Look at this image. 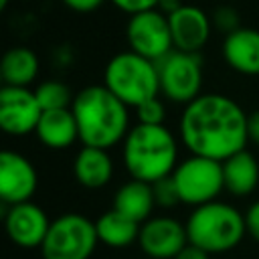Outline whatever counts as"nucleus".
Returning <instances> with one entry per match:
<instances>
[{
    "label": "nucleus",
    "mask_w": 259,
    "mask_h": 259,
    "mask_svg": "<svg viewBox=\"0 0 259 259\" xmlns=\"http://www.w3.org/2000/svg\"><path fill=\"white\" fill-rule=\"evenodd\" d=\"M40 69L38 57L28 47H12L4 53L0 63V77L4 85L30 87Z\"/></svg>",
    "instance_id": "obj_20"
},
{
    "label": "nucleus",
    "mask_w": 259,
    "mask_h": 259,
    "mask_svg": "<svg viewBox=\"0 0 259 259\" xmlns=\"http://www.w3.org/2000/svg\"><path fill=\"white\" fill-rule=\"evenodd\" d=\"M223 59L233 71L247 77H257L259 75V30L241 26L225 34Z\"/></svg>",
    "instance_id": "obj_15"
},
{
    "label": "nucleus",
    "mask_w": 259,
    "mask_h": 259,
    "mask_svg": "<svg viewBox=\"0 0 259 259\" xmlns=\"http://www.w3.org/2000/svg\"><path fill=\"white\" fill-rule=\"evenodd\" d=\"M83 146L109 150L123 144L130 127V107L103 83L83 87L71 105Z\"/></svg>",
    "instance_id": "obj_2"
},
{
    "label": "nucleus",
    "mask_w": 259,
    "mask_h": 259,
    "mask_svg": "<svg viewBox=\"0 0 259 259\" xmlns=\"http://www.w3.org/2000/svg\"><path fill=\"white\" fill-rule=\"evenodd\" d=\"M99 237L95 223L79 212H65L51 221L40 245L42 259H89Z\"/></svg>",
    "instance_id": "obj_6"
},
{
    "label": "nucleus",
    "mask_w": 259,
    "mask_h": 259,
    "mask_svg": "<svg viewBox=\"0 0 259 259\" xmlns=\"http://www.w3.org/2000/svg\"><path fill=\"white\" fill-rule=\"evenodd\" d=\"M73 174L81 186L99 190L113 178V160L107 150L83 146L73 160Z\"/></svg>",
    "instance_id": "obj_16"
},
{
    "label": "nucleus",
    "mask_w": 259,
    "mask_h": 259,
    "mask_svg": "<svg viewBox=\"0 0 259 259\" xmlns=\"http://www.w3.org/2000/svg\"><path fill=\"white\" fill-rule=\"evenodd\" d=\"M172 180L178 188L182 204L192 208L217 200L225 188L223 162L210 160L204 156H188L172 172Z\"/></svg>",
    "instance_id": "obj_7"
},
{
    "label": "nucleus",
    "mask_w": 259,
    "mask_h": 259,
    "mask_svg": "<svg viewBox=\"0 0 259 259\" xmlns=\"http://www.w3.org/2000/svg\"><path fill=\"white\" fill-rule=\"evenodd\" d=\"M210 255L206 253V251H202V249H198V247H194V245H186L174 259H208Z\"/></svg>",
    "instance_id": "obj_30"
},
{
    "label": "nucleus",
    "mask_w": 259,
    "mask_h": 259,
    "mask_svg": "<svg viewBox=\"0 0 259 259\" xmlns=\"http://www.w3.org/2000/svg\"><path fill=\"white\" fill-rule=\"evenodd\" d=\"M34 134L38 142L51 150H65L79 140V127L71 107L42 111Z\"/></svg>",
    "instance_id": "obj_17"
},
{
    "label": "nucleus",
    "mask_w": 259,
    "mask_h": 259,
    "mask_svg": "<svg viewBox=\"0 0 259 259\" xmlns=\"http://www.w3.org/2000/svg\"><path fill=\"white\" fill-rule=\"evenodd\" d=\"M223 176L225 188L231 194L247 196L259 184V162L251 152L241 150L223 162Z\"/></svg>",
    "instance_id": "obj_19"
},
{
    "label": "nucleus",
    "mask_w": 259,
    "mask_h": 259,
    "mask_svg": "<svg viewBox=\"0 0 259 259\" xmlns=\"http://www.w3.org/2000/svg\"><path fill=\"white\" fill-rule=\"evenodd\" d=\"M247 117L235 99L221 93H202L182 109L180 140L192 156L225 162L245 150L249 142Z\"/></svg>",
    "instance_id": "obj_1"
},
{
    "label": "nucleus",
    "mask_w": 259,
    "mask_h": 259,
    "mask_svg": "<svg viewBox=\"0 0 259 259\" xmlns=\"http://www.w3.org/2000/svg\"><path fill=\"white\" fill-rule=\"evenodd\" d=\"M247 136H249V142L259 146V111L249 113V117H247Z\"/></svg>",
    "instance_id": "obj_29"
},
{
    "label": "nucleus",
    "mask_w": 259,
    "mask_h": 259,
    "mask_svg": "<svg viewBox=\"0 0 259 259\" xmlns=\"http://www.w3.org/2000/svg\"><path fill=\"white\" fill-rule=\"evenodd\" d=\"M125 40L130 47L127 51L154 63L162 61L174 51L168 14L156 8L130 16L125 24Z\"/></svg>",
    "instance_id": "obj_9"
},
{
    "label": "nucleus",
    "mask_w": 259,
    "mask_h": 259,
    "mask_svg": "<svg viewBox=\"0 0 259 259\" xmlns=\"http://www.w3.org/2000/svg\"><path fill=\"white\" fill-rule=\"evenodd\" d=\"M69 10L73 12H79V14H89V12H95L97 8H101V4L105 0H61Z\"/></svg>",
    "instance_id": "obj_28"
},
{
    "label": "nucleus",
    "mask_w": 259,
    "mask_h": 259,
    "mask_svg": "<svg viewBox=\"0 0 259 259\" xmlns=\"http://www.w3.org/2000/svg\"><path fill=\"white\" fill-rule=\"evenodd\" d=\"M103 85L127 107H138L148 99L160 97L158 65L132 51L113 55L103 71Z\"/></svg>",
    "instance_id": "obj_5"
},
{
    "label": "nucleus",
    "mask_w": 259,
    "mask_h": 259,
    "mask_svg": "<svg viewBox=\"0 0 259 259\" xmlns=\"http://www.w3.org/2000/svg\"><path fill=\"white\" fill-rule=\"evenodd\" d=\"M182 6V0H160L158 10H162L164 14H172L174 10H178Z\"/></svg>",
    "instance_id": "obj_31"
},
{
    "label": "nucleus",
    "mask_w": 259,
    "mask_h": 259,
    "mask_svg": "<svg viewBox=\"0 0 259 259\" xmlns=\"http://www.w3.org/2000/svg\"><path fill=\"white\" fill-rule=\"evenodd\" d=\"M186 235L190 245L206 251L208 255L227 253L235 249L247 235L245 214L221 200L206 202L192 208L188 214Z\"/></svg>",
    "instance_id": "obj_4"
},
{
    "label": "nucleus",
    "mask_w": 259,
    "mask_h": 259,
    "mask_svg": "<svg viewBox=\"0 0 259 259\" xmlns=\"http://www.w3.org/2000/svg\"><path fill=\"white\" fill-rule=\"evenodd\" d=\"M42 117V107L30 87L2 85L0 89V127L10 136L32 134Z\"/></svg>",
    "instance_id": "obj_10"
},
{
    "label": "nucleus",
    "mask_w": 259,
    "mask_h": 259,
    "mask_svg": "<svg viewBox=\"0 0 259 259\" xmlns=\"http://www.w3.org/2000/svg\"><path fill=\"white\" fill-rule=\"evenodd\" d=\"M212 26H217L219 30H223L225 34L241 28L239 26V14L235 8L231 6H219L214 12H212Z\"/></svg>",
    "instance_id": "obj_25"
},
{
    "label": "nucleus",
    "mask_w": 259,
    "mask_h": 259,
    "mask_svg": "<svg viewBox=\"0 0 259 259\" xmlns=\"http://www.w3.org/2000/svg\"><path fill=\"white\" fill-rule=\"evenodd\" d=\"M38 186V176L34 164L14 152L4 150L0 154V198L6 206L20 202H30Z\"/></svg>",
    "instance_id": "obj_12"
},
{
    "label": "nucleus",
    "mask_w": 259,
    "mask_h": 259,
    "mask_svg": "<svg viewBox=\"0 0 259 259\" xmlns=\"http://www.w3.org/2000/svg\"><path fill=\"white\" fill-rule=\"evenodd\" d=\"M49 227H51L49 217L34 202H20L6 208V217H4L6 235L14 245L22 249H32V247L40 249L49 233Z\"/></svg>",
    "instance_id": "obj_13"
},
{
    "label": "nucleus",
    "mask_w": 259,
    "mask_h": 259,
    "mask_svg": "<svg viewBox=\"0 0 259 259\" xmlns=\"http://www.w3.org/2000/svg\"><path fill=\"white\" fill-rule=\"evenodd\" d=\"M136 117L138 123H146V125H164V117H166V105L160 97L148 99L146 103L136 107Z\"/></svg>",
    "instance_id": "obj_23"
},
{
    "label": "nucleus",
    "mask_w": 259,
    "mask_h": 259,
    "mask_svg": "<svg viewBox=\"0 0 259 259\" xmlns=\"http://www.w3.org/2000/svg\"><path fill=\"white\" fill-rule=\"evenodd\" d=\"M117 10L125 12L127 16L146 12V10H156L160 6V0H109Z\"/></svg>",
    "instance_id": "obj_26"
},
{
    "label": "nucleus",
    "mask_w": 259,
    "mask_h": 259,
    "mask_svg": "<svg viewBox=\"0 0 259 259\" xmlns=\"http://www.w3.org/2000/svg\"><path fill=\"white\" fill-rule=\"evenodd\" d=\"M138 245L148 259H174L186 245V225L172 217H150L140 225Z\"/></svg>",
    "instance_id": "obj_11"
},
{
    "label": "nucleus",
    "mask_w": 259,
    "mask_h": 259,
    "mask_svg": "<svg viewBox=\"0 0 259 259\" xmlns=\"http://www.w3.org/2000/svg\"><path fill=\"white\" fill-rule=\"evenodd\" d=\"M95 229H97L99 241L103 245L115 247V249L127 247L132 243H138V235H140V223L123 217L115 208L103 212L95 221Z\"/></svg>",
    "instance_id": "obj_21"
},
{
    "label": "nucleus",
    "mask_w": 259,
    "mask_h": 259,
    "mask_svg": "<svg viewBox=\"0 0 259 259\" xmlns=\"http://www.w3.org/2000/svg\"><path fill=\"white\" fill-rule=\"evenodd\" d=\"M168 22H170L174 51L194 53V55L206 45L212 28V18L202 8L192 4H182L178 10L168 14Z\"/></svg>",
    "instance_id": "obj_14"
},
{
    "label": "nucleus",
    "mask_w": 259,
    "mask_h": 259,
    "mask_svg": "<svg viewBox=\"0 0 259 259\" xmlns=\"http://www.w3.org/2000/svg\"><path fill=\"white\" fill-rule=\"evenodd\" d=\"M152 190H154V200L158 206L162 208H172L174 204L180 202V196H178V188L172 180V176H166L158 182L152 184Z\"/></svg>",
    "instance_id": "obj_24"
},
{
    "label": "nucleus",
    "mask_w": 259,
    "mask_h": 259,
    "mask_svg": "<svg viewBox=\"0 0 259 259\" xmlns=\"http://www.w3.org/2000/svg\"><path fill=\"white\" fill-rule=\"evenodd\" d=\"M121 160L132 178L154 184L178 166V142L166 125L136 123L121 144Z\"/></svg>",
    "instance_id": "obj_3"
},
{
    "label": "nucleus",
    "mask_w": 259,
    "mask_h": 259,
    "mask_svg": "<svg viewBox=\"0 0 259 259\" xmlns=\"http://www.w3.org/2000/svg\"><path fill=\"white\" fill-rule=\"evenodd\" d=\"M156 65L160 75V93L168 101L188 105L202 95V63L198 53L172 51Z\"/></svg>",
    "instance_id": "obj_8"
},
{
    "label": "nucleus",
    "mask_w": 259,
    "mask_h": 259,
    "mask_svg": "<svg viewBox=\"0 0 259 259\" xmlns=\"http://www.w3.org/2000/svg\"><path fill=\"white\" fill-rule=\"evenodd\" d=\"M245 229H247V235L259 243V200L253 202L247 212H245Z\"/></svg>",
    "instance_id": "obj_27"
},
{
    "label": "nucleus",
    "mask_w": 259,
    "mask_h": 259,
    "mask_svg": "<svg viewBox=\"0 0 259 259\" xmlns=\"http://www.w3.org/2000/svg\"><path fill=\"white\" fill-rule=\"evenodd\" d=\"M154 206H156V200H154L152 184L132 178V180L123 182L117 188L111 208H115L123 217H127V219H132V221L142 225V223H146L150 219Z\"/></svg>",
    "instance_id": "obj_18"
},
{
    "label": "nucleus",
    "mask_w": 259,
    "mask_h": 259,
    "mask_svg": "<svg viewBox=\"0 0 259 259\" xmlns=\"http://www.w3.org/2000/svg\"><path fill=\"white\" fill-rule=\"evenodd\" d=\"M34 93H36V99H38L42 111L67 109V107L73 105V99H75V95H71L69 85H65L63 81H57V79L42 81L34 89Z\"/></svg>",
    "instance_id": "obj_22"
}]
</instances>
